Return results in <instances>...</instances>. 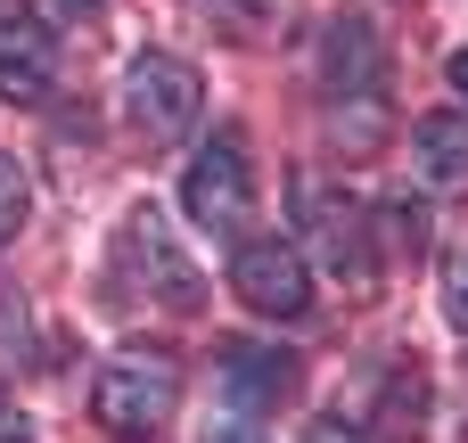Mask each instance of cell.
Returning <instances> with one entry per match:
<instances>
[{
  "mask_svg": "<svg viewBox=\"0 0 468 443\" xmlns=\"http://www.w3.org/2000/svg\"><path fill=\"white\" fill-rule=\"evenodd\" d=\"M181 214H189L214 247H239V238H247V222H255V156H247V132H239V123H222V132L189 156V173H181Z\"/></svg>",
  "mask_w": 468,
  "mask_h": 443,
  "instance_id": "3957f363",
  "label": "cell"
},
{
  "mask_svg": "<svg viewBox=\"0 0 468 443\" xmlns=\"http://www.w3.org/2000/svg\"><path fill=\"white\" fill-rule=\"evenodd\" d=\"M214 8H230V16H239V25H271V16H280V8H288V0H214Z\"/></svg>",
  "mask_w": 468,
  "mask_h": 443,
  "instance_id": "2e32d148",
  "label": "cell"
},
{
  "mask_svg": "<svg viewBox=\"0 0 468 443\" xmlns=\"http://www.w3.org/2000/svg\"><path fill=\"white\" fill-rule=\"evenodd\" d=\"M197 107H206V82H197L189 58L148 49V58L123 74V115H132L140 140H181V132L197 123Z\"/></svg>",
  "mask_w": 468,
  "mask_h": 443,
  "instance_id": "8992f818",
  "label": "cell"
},
{
  "mask_svg": "<svg viewBox=\"0 0 468 443\" xmlns=\"http://www.w3.org/2000/svg\"><path fill=\"white\" fill-rule=\"evenodd\" d=\"M25 222H33V181H25L16 156H0V247H8Z\"/></svg>",
  "mask_w": 468,
  "mask_h": 443,
  "instance_id": "7c38bea8",
  "label": "cell"
},
{
  "mask_svg": "<svg viewBox=\"0 0 468 443\" xmlns=\"http://www.w3.org/2000/svg\"><path fill=\"white\" fill-rule=\"evenodd\" d=\"M230 288L255 321H304L313 312V263H304L296 238H239Z\"/></svg>",
  "mask_w": 468,
  "mask_h": 443,
  "instance_id": "5b68a950",
  "label": "cell"
},
{
  "mask_svg": "<svg viewBox=\"0 0 468 443\" xmlns=\"http://www.w3.org/2000/svg\"><path fill=\"white\" fill-rule=\"evenodd\" d=\"M0 443H25V419H16L8 403H0Z\"/></svg>",
  "mask_w": 468,
  "mask_h": 443,
  "instance_id": "ac0fdd59",
  "label": "cell"
},
{
  "mask_svg": "<svg viewBox=\"0 0 468 443\" xmlns=\"http://www.w3.org/2000/svg\"><path fill=\"white\" fill-rule=\"evenodd\" d=\"M444 312H452V329H468V238L452 247V263H444Z\"/></svg>",
  "mask_w": 468,
  "mask_h": 443,
  "instance_id": "5bb4252c",
  "label": "cell"
},
{
  "mask_svg": "<svg viewBox=\"0 0 468 443\" xmlns=\"http://www.w3.org/2000/svg\"><path fill=\"white\" fill-rule=\"evenodd\" d=\"M296 443H362V427H346V419H313Z\"/></svg>",
  "mask_w": 468,
  "mask_h": 443,
  "instance_id": "e0dca14e",
  "label": "cell"
},
{
  "mask_svg": "<svg viewBox=\"0 0 468 443\" xmlns=\"http://www.w3.org/2000/svg\"><path fill=\"white\" fill-rule=\"evenodd\" d=\"M197 443H263V436H255V419H247V411L230 403V411H214V419L197 427Z\"/></svg>",
  "mask_w": 468,
  "mask_h": 443,
  "instance_id": "9a60e30c",
  "label": "cell"
},
{
  "mask_svg": "<svg viewBox=\"0 0 468 443\" xmlns=\"http://www.w3.org/2000/svg\"><path fill=\"white\" fill-rule=\"evenodd\" d=\"M214 370H222V386H230L239 411H271V403L296 386V362H288L280 345H255V337H230Z\"/></svg>",
  "mask_w": 468,
  "mask_h": 443,
  "instance_id": "9c48e42d",
  "label": "cell"
},
{
  "mask_svg": "<svg viewBox=\"0 0 468 443\" xmlns=\"http://www.w3.org/2000/svg\"><path fill=\"white\" fill-rule=\"evenodd\" d=\"M452 90H461V107H468V49H452Z\"/></svg>",
  "mask_w": 468,
  "mask_h": 443,
  "instance_id": "d6986e66",
  "label": "cell"
},
{
  "mask_svg": "<svg viewBox=\"0 0 468 443\" xmlns=\"http://www.w3.org/2000/svg\"><path fill=\"white\" fill-rule=\"evenodd\" d=\"M411 173L428 189H468V115H420L411 123Z\"/></svg>",
  "mask_w": 468,
  "mask_h": 443,
  "instance_id": "30bf717a",
  "label": "cell"
},
{
  "mask_svg": "<svg viewBox=\"0 0 468 443\" xmlns=\"http://www.w3.org/2000/svg\"><path fill=\"white\" fill-rule=\"evenodd\" d=\"M370 230H378L387 247H411V255H420V247H428V206H420V197H387V206H370Z\"/></svg>",
  "mask_w": 468,
  "mask_h": 443,
  "instance_id": "8fae6325",
  "label": "cell"
},
{
  "mask_svg": "<svg viewBox=\"0 0 468 443\" xmlns=\"http://www.w3.org/2000/svg\"><path fill=\"white\" fill-rule=\"evenodd\" d=\"M296 214L313 222L329 271H346V280H370V271H378V255H370V206H354V197H337L329 181L304 173V181H296Z\"/></svg>",
  "mask_w": 468,
  "mask_h": 443,
  "instance_id": "52a82bcc",
  "label": "cell"
},
{
  "mask_svg": "<svg viewBox=\"0 0 468 443\" xmlns=\"http://www.w3.org/2000/svg\"><path fill=\"white\" fill-rule=\"evenodd\" d=\"M115 288L148 296L165 312H197L206 304V280H197V263L181 255V238H173V222L156 206H132L123 230H115Z\"/></svg>",
  "mask_w": 468,
  "mask_h": 443,
  "instance_id": "277c9868",
  "label": "cell"
},
{
  "mask_svg": "<svg viewBox=\"0 0 468 443\" xmlns=\"http://www.w3.org/2000/svg\"><path fill=\"white\" fill-rule=\"evenodd\" d=\"M33 362V329H25V304H16V288L0 280V370H25Z\"/></svg>",
  "mask_w": 468,
  "mask_h": 443,
  "instance_id": "4fadbf2b",
  "label": "cell"
},
{
  "mask_svg": "<svg viewBox=\"0 0 468 443\" xmlns=\"http://www.w3.org/2000/svg\"><path fill=\"white\" fill-rule=\"evenodd\" d=\"M173 411H181V362H173L165 345H123V353L99 362V378H90V419L115 443H156Z\"/></svg>",
  "mask_w": 468,
  "mask_h": 443,
  "instance_id": "7a4b0ae2",
  "label": "cell"
},
{
  "mask_svg": "<svg viewBox=\"0 0 468 443\" xmlns=\"http://www.w3.org/2000/svg\"><path fill=\"white\" fill-rule=\"evenodd\" d=\"M321 90H329V132L337 148L370 156L387 140V41L362 8L321 25Z\"/></svg>",
  "mask_w": 468,
  "mask_h": 443,
  "instance_id": "6da1fadb",
  "label": "cell"
},
{
  "mask_svg": "<svg viewBox=\"0 0 468 443\" xmlns=\"http://www.w3.org/2000/svg\"><path fill=\"white\" fill-rule=\"evenodd\" d=\"M58 90V41H49V25L41 16H0V99H16V107H41Z\"/></svg>",
  "mask_w": 468,
  "mask_h": 443,
  "instance_id": "ba28073f",
  "label": "cell"
}]
</instances>
